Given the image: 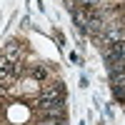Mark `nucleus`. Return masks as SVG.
Segmentation results:
<instances>
[{"mask_svg":"<svg viewBox=\"0 0 125 125\" xmlns=\"http://www.w3.org/2000/svg\"><path fill=\"white\" fill-rule=\"evenodd\" d=\"M105 62H108V68L113 65H123L125 62V40H118V43H110L105 48Z\"/></svg>","mask_w":125,"mask_h":125,"instance_id":"nucleus-1","label":"nucleus"},{"mask_svg":"<svg viewBox=\"0 0 125 125\" xmlns=\"http://www.w3.org/2000/svg\"><path fill=\"white\" fill-rule=\"evenodd\" d=\"M75 3H78L80 8H93V5L98 3V0H75Z\"/></svg>","mask_w":125,"mask_h":125,"instance_id":"nucleus-5","label":"nucleus"},{"mask_svg":"<svg viewBox=\"0 0 125 125\" xmlns=\"http://www.w3.org/2000/svg\"><path fill=\"white\" fill-rule=\"evenodd\" d=\"M40 125H65V120H62V118H45Z\"/></svg>","mask_w":125,"mask_h":125,"instance_id":"nucleus-4","label":"nucleus"},{"mask_svg":"<svg viewBox=\"0 0 125 125\" xmlns=\"http://www.w3.org/2000/svg\"><path fill=\"white\" fill-rule=\"evenodd\" d=\"M30 75H33L35 80H45V78H48V68L38 65V68H33V70H30Z\"/></svg>","mask_w":125,"mask_h":125,"instance_id":"nucleus-3","label":"nucleus"},{"mask_svg":"<svg viewBox=\"0 0 125 125\" xmlns=\"http://www.w3.org/2000/svg\"><path fill=\"white\" fill-rule=\"evenodd\" d=\"M110 83L115 85H125V65H113L110 68Z\"/></svg>","mask_w":125,"mask_h":125,"instance_id":"nucleus-2","label":"nucleus"}]
</instances>
